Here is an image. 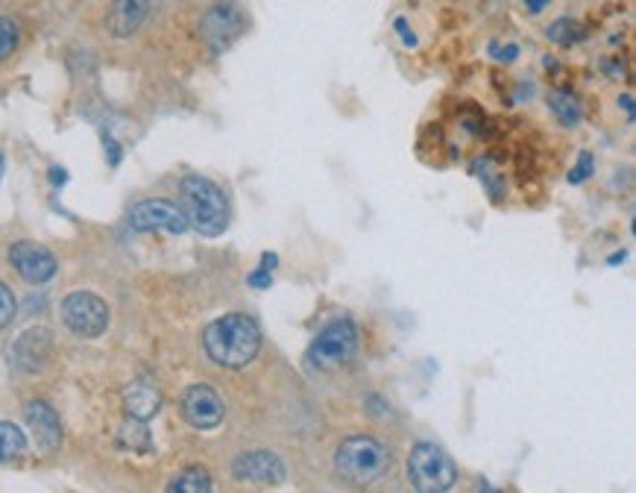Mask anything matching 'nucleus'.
<instances>
[{"label": "nucleus", "instance_id": "1", "mask_svg": "<svg viewBox=\"0 0 636 493\" xmlns=\"http://www.w3.org/2000/svg\"><path fill=\"white\" fill-rule=\"evenodd\" d=\"M262 347V332L246 314H223L206 329V353L223 367L250 365Z\"/></svg>", "mask_w": 636, "mask_h": 493}, {"label": "nucleus", "instance_id": "2", "mask_svg": "<svg viewBox=\"0 0 636 493\" xmlns=\"http://www.w3.org/2000/svg\"><path fill=\"white\" fill-rule=\"evenodd\" d=\"M182 203H185V220L200 236H220L229 223L227 194L206 176H185L182 180Z\"/></svg>", "mask_w": 636, "mask_h": 493}, {"label": "nucleus", "instance_id": "3", "mask_svg": "<svg viewBox=\"0 0 636 493\" xmlns=\"http://www.w3.org/2000/svg\"><path fill=\"white\" fill-rule=\"evenodd\" d=\"M335 467L346 482L370 484L388 473L391 456H388V449H384L379 440L355 435V438H346L344 444L337 447Z\"/></svg>", "mask_w": 636, "mask_h": 493}, {"label": "nucleus", "instance_id": "4", "mask_svg": "<svg viewBox=\"0 0 636 493\" xmlns=\"http://www.w3.org/2000/svg\"><path fill=\"white\" fill-rule=\"evenodd\" d=\"M408 475L417 493H446L452 491V484L458 482L452 458L435 444H417L410 449Z\"/></svg>", "mask_w": 636, "mask_h": 493}, {"label": "nucleus", "instance_id": "5", "mask_svg": "<svg viewBox=\"0 0 636 493\" xmlns=\"http://www.w3.org/2000/svg\"><path fill=\"white\" fill-rule=\"evenodd\" d=\"M358 347V332H355V323L349 318H337L335 323H328L323 332H320L314 344L309 349V362L314 367H337L349 362Z\"/></svg>", "mask_w": 636, "mask_h": 493}, {"label": "nucleus", "instance_id": "6", "mask_svg": "<svg viewBox=\"0 0 636 493\" xmlns=\"http://www.w3.org/2000/svg\"><path fill=\"white\" fill-rule=\"evenodd\" d=\"M62 320L73 335L97 339V335H103L106 326H109V309H106V302H103L97 294L77 291L71 294V297H65Z\"/></svg>", "mask_w": 636, "mask_h": 493}, {"label": "nucleus", "instance_id": "7", "mask_svg": "<svg viewBox=\"0 0 636 493\" xmlns=\"http://www.w3.org/2000/svg\"><path fill=\"white\" fill-rule=\"evenodd\" d=\"M129 223L138 232H173V236H182L188 229V220H185L180 206L159 200V197L155 200H141L138 206H132Z\"/></svg>", "mask_w": 636, "mask_h": 493}, {"label": "nucleus", "instance_id": "8", "mask_svg": "<svg viewBox=\"0 0 636 493\" xmlns=\"http://www.w3.org/2000/svg\"><path fill=\"white\" fill-rule=\"evenodd\" d=\"M241 30H244V15L235 3H215L200 21V33L211 50H223L232 38H238Z\"/></svg>", "mask_w": 636, "mask_h": 493}, {"label": "nucleus", "instance_id": "9", "mask_svg": "<svg viewBox=\"0 0 636 493\" xmlns=\"http://www.w3.org/2000/svg\"><path fill=\"white\" fill-rule=\"evenodd\" d=\"M182 414L197 429H215L223 421V402L209 385H192L182 393Z\"/></svg>", "mask_w": 636, "mask_h": 493}, {"label": "nucleus", "instance_id": "10", "mask_svg": "<svg viewBox=\"0 0 636 493\" xmlns=\"http://www.w3.org/2000/svg\"><path fill=\"white\" fill-rule=\"evenodd\" d=\"M10 262L21 274V279H27L33 285H42L56 276V259L47 253L45 246L33 244V241H19L12 246Z\"/></svg>", "mask_w": 636, "mask_h": 493}, {"label": "nucleus", "instance_id": "11", "mask_svg": "<svg viewBox=\"0 0 636 493\" xmlns=\"http://www.w3.org/2000/svg\"><path fill=\"white\" fill-rule=\"evenodd\" d=\"M24 414H27V426L33 432V438H36V447L42 452H54L59 447V440H62V426H59L56 411L47 402L36 400L30 402Z\"/></svg>", "mask_w": 636, "mask_h": 493}, {"label": "nucleus", "instance_id": "12", "mask_svg": "<svg viewBox=\"0 0 636 493\" xmlns=\"http://www.w3.org/2000/svg\"><path fill=\"white\" fill-rule=\"evenodd\" d=\"M232 473L241 482H258V484H276L285 479V467L273 452H250L241 456L232 467Z\"/></svg>", "mask_w": 636, "mask_h": 493}, {"label": "nucleus", "instance_id": "13", "mask_svg": "<svg viewBox=\"0 0 636 493\" xmlns=\"http://www.w3.org/2000/svg\"><path fill=\"white\" fill-rule=\"evenodd\" d=\"M147 12H150V0H115L106 27L115 38H127L144 24Z\"/></svg>", "mask_w": 636, "mask_h": 493}, {"label": "nucleus", "instance_id": "14", "mask_svg": "<svg viewBox=\"0 0 636 493\" xmlns=\"http://www.w3.org/2000/svg\"><path fill=\"white\" fill-rule=\"evenodd\" d=\"M47 353H50V332H45V329H30L15 344V362L24 370H36L45 365Z\"/></svg>", "mask_w": 636, "mask_h": 493}, {"label": "nucleus", "instance_id": "15", "mask_svg": "<svg viewBox=\"0 0 636 493\" xmlns=\"http://www.w3.org/2000/svg\"><path fill=\"white\" fill-rule=\"evenodd\" d=\"M162 405V397H159V388L147 379H138L127 388V411L132 421H150L155 411Z\"/></svg>", "mask_w": 636, "mask_h": 493}, {"label": "nucleus", "instance_id": "16", "mask_svg": "<svg viewBox=\"0 0 636 493\" xmlns=\"http://www.w3.org/2000/svg\"><path fill=\"white\" fill-rule=\"evenodd\" d=\"M27 452V438L15 423L0 421V461H15Z\"/></svg>", "mask_w": 636, "mask_h": 493}, {"label": "nucleus", "instance_id": "17", "mask_svg": "<svg viewBox=\"0 0 636 493\" xmlns=\"http://www.w3.org/2000/svg\"><path fill=\"white\" fill-rule=\"evenodd\" d=\"M167 493H211V479L203 467H188L173 479Z\"/></svg>", "mask_w": 636, "mask_h": 493}, {"label": "nucleus", "instance_id": "18", "mask_svg": "<svg viewBox=\"0 0 636 493\" xmlns=\"http://www.w3.org/2000/svg\"><path fill=\"white\" fill-rule=\"evenodd\" d=\"M548 106H552V112H555L557 118H560V124H566V127H575V124H578L583 115L578 98L569 92L552 94V98H548Z\"/></svg>", "mask_w": 636, "mask_h": 493}, {"label": "nucleus", "instance_id": "19", "mask_svg": "<svg viewBox=\"0 0 636 493\" xmlns=\"http://www.w3.org/2000/svg\"><path fill=\"white\" fill-rule=\"evenodd\" d=\"M548 33V38L552 42H557V45H575V42H581L583 36H587V30H583V24H578L575 19H557L552 27L545 30Z\"/></svg>", "mask_w": 636, "mask_h": 493}, {"label": "nucleus", "instance_id": "20", "mask_svg": "<svg viewBox=\"0 0 636 493\" xmlns=\"http://www.w3.org/2000/svg\"><path fill=\"white\" fill-rule=\"evenodd\" d=\"M19 47V27L7 15H0V62Z\"/></svg>", "mask_w": 636, "mask_h": 493}, {"label": "nucleus", "instance_id": "21", "mask_svg": "<svg viewBox=\"0 0 636 493\" xmlns=\"http://www.w3.org/2000/svg\"><path fill=\"white\" fill-rule=\"evenodd\" d=\"M12 318H15V297L7 285L0 283V329L7 326Z\"/></svg>", "mask_w": 636, "mask_h": 493}, {"label": "nucleus", "instance_id": "22", "mask_svg": "<svg viewBox=\"0 0 636 493\" xmlns=\"http://www.w3.org/2000/svg\"><path fill=\"white\" fill-rule=\"evenodd\" d=\"M587 176H592V156L590 153H581V159H578V164L573 168V174H569V183L573 185H581Z\"/></svg>", "mask_w": 636, "mask_h": 493}, {"label": "nucleus", "instance_id": "23", "mask_svg": "<svg viewBox=\"0 0 636 493\" xmlns=\"http://www.w3.org/2000/svg\"><path fill=\"white\" fill-rule=\"evenodd\" d=\"M490 54L499 59V62H513L519 56V47L517 45H490Z\"/></svg>", "mask_w": 636, "mask_h": 493}, {"label": "nucleus", "instance_id": "24", "mask_svg": "<svg viewBox=\"0 0 636 493\" xmlns=\"http://www.w3.org/2000/svg\"><path fill=\"white\" fill-rule=\"evenodd\" d=\"M270 283H273V276L267 267H258V271L250 276V285H253V288H270Z\"/></svg>", "mask_w": 636, "mask_h": 493}, {"label": "nucleus", "instance_id": "25", "mask_svg": "<svg viewBox=\"0 0 636 493\" xmlns=\"http://www.w3.org/2000/svg\"><path fill=\"white\" fill-rule=\"evenodd\" d=\"M396 30L402 33V42H405V45L417 47V36H414V30H408V21H405V19L396 21Z\"/></svg>", "mask_w": 636, "mask_h": 493}, {"label": "nucleus", "instance_id": "26", "mask_svg": "<svg viewBox=\"0 0 636 493\" xmlns=\"http://www.w3.org/2000/svg\"><path fill=\"white\" fill-rule=\"evenodd\" d=\"M548 3H552V0H525V7L531 15H540V12H543Z\"/></svg>", "mask_w": 636, "mask_h": 493}, {"label": "nucleus", "instance_id": "27", "mask_svg": "<svg viewBox=\"0 0 636 493\" xmlns=\"http://www.w3.org/2000/svg\"><path fill=\"white\" fill-rule=\"evenodd\" d=\"M0 176H3V153H0Z\"/></svg>", "mask_w": 636, "mask_h": 493}, {"label": "nucleus", "instance_id": "28", "mask_svg": "<svg viewBox=\"0 0 636 493\" xmlns=\"http://www.w3.org/2000/svg\"><path fill=\"white\" fill-rule=\"evenodd\" d=\"M484 493H499V491H484Z\"/></svg>", "mask_w": 636, "mask_h": 493}]
</instances>
